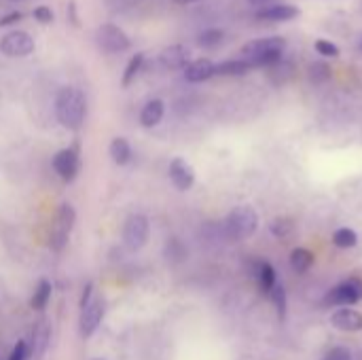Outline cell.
Masks as SVG:
<instances>
[{
	"label": "cell",
	"instance_id": "6da1fadb",
	"mask_svg": "<svg viewBox=\"0 0 362 360\" xmlns=\"http://www.w3.org/2000/svg\"><path fill=\"white\" fill-rule=\"evenodd\" d=\"M85 115H87V100H85L83 91H78L74 87H64L55 98V117H57L59 125L76 132V129H81Z\"/></svg>",
	"mask_w": 362,
	"mask_h": 360
},
{
	"label": "cell",
	"instance_id": "7a4b0ae2",
	"mask_svg": "<svg viewBox=\"0 0 362 360\" xmlns=\"http://www.w3.org/2000/svg\"><path fill=\"white\" fill-rule=\"evenodd\" d=\"M286 47V40L282 36H265L257 38L244 45L242 59H246L252 68H272L282 59V51Z\"/></svg>",
	"mask_w": 362,
	"mask_h": 360
},
{
	"label": "cell",
	"instance_id": "3957f363",
	"mask_svg": "<svg viewBox=\"0 0 362 360\" xmlns=\"http://www.w3.org/2000/svg\"><path fill=\"white\" fill-rule=\"evenodd\" d=\"M259 227V214L250 206L233 208L225 219V233L229 240H244L250 238Z\"/></svg>",
	"mask_w": 362,
	"mask_h": 360
},
{
	"label": "cell",
	"instance_id": "277c9868",
	"mask_svg": "<svg viewBox=\"0 0 362 360\" xmlns=\"http://www.w3.org/2000/svg\"><path fill=\"white\" fill-rule=\"evenodd\" d=\"M95 45L106 53H121L132 47V38L117 23H102L93 34Z\"/></svg>",
	"mask_w": 362,
	"mask_h": 360
},
{
	"label": "cell",
	"instance_id": "5b68a950",
	"mask_svg": "<svg viewBox=\"0 0 362 360\" xmlns=\"http://www.w3.org/2000/svg\"><path fill=\"white\" fill-rule=\"evenodd\" d=\"M74 221H76V212L70 204H62L57 214H55V223L51 227V233H49V246L51 250L59 252L66 244H68V238H70V231L74 227Z\"/></svg>",
	"mask_w": 362,
	"mask_h": 360
},
{
	"label": "cell",
	"instance_id": "8992f818",
	"mask_svg": "<svg viewBox=\"0 0 362 360\" xmlns=\"http://www.w3.org/2000/svg\"><path fill=\"white\" fill-rule=\"evenodd\" d=\"M148 219L144 214H132L127 216L125 225H123V244L129 252H138L140 248H144L146 240H148Z\"/></svg>",
	"mask_w": 362,
	"mask_h": 360
},
{
	"label": "cell",
	"instance_id": "52a82bcc",
	"mask_svg": "<svg viewBox=\"0 0 362 360\" xmlns=\"http://www.w3.org/2000/svg\"><path fill=\"white\" fill-rule=\"evenodd\" d=\"M362 301V280L361 278H348L344 280L341 284H337L335 289L329 291V295L325 297V303L327 306H354Z\"/></svg>",
	"mask_w": 362,
	"mask_h": 360
},
{
	"label": "cell",
	"instance_id": "ba28073f",
	"mask_svg": "<svg viewBox=\"0 0 362 360\" xmlns=\"http://www.w3.org/2000/svg\"><path fill=\"white\" fill-rule=\"evenodd\" d=\"M34 38L23 30H11L0 38V51L6 57H25L34 53Z\"/></svg>",
	"mask_w": 362,
	"mask_h": 360
},
{
	"label": "cell",
	"instance_id": "9c48e42d",
	"mask_svg": "<svg viewBox=\"0 0 362 360\" xmlns=\"http://www.w3.org/2000/svg\"><path fill=\"white\" fill-rule=\"evenodd\" d=\"M53 168L57 172V176L66 182H72L78 174L81 168V159H78V149L70 146V149H62L55 157H53Z\"/></svg>",
	"mask_w": 362,
	"mask_h": 360
},
{
	"label": "cell",
	"instance_id": "30bf717a",
	"mask_svg": "<svg viewBox=\"0 0 362 360\" xmlns=\"http://www.w3.org/2000/svg\"><path fill=\"white\" fill-rule=\"evenodd\" d=\"M104 312H106L104 299H91V303L85 310H81V335L85 339L95 333V329L104 318Z\"/></svg>",
	"mask_w": 362,
	"mask_h": 360
},
{
	"label": "cell",
	"instance_id": "8fae6325",
	"mask_svg": "<svg viewBox=\"0 0 362 360\" xmlns=\"http://www.w3.org/2000/svg\"><path fill=\"white\" fill-rule=\"evenodd\" d=\"M191 59V51L185 45H170L159 53V64L165 70H180L187 68Z\"/></svg>",
	"mask_w": 362,
	"mask_h": 360
},
{
	"label": "cell",
	"instance_id": "7c38bea8",
	"mask_svg": "<svg viewBox=\"0 0 362 360\" xmlns=\"http://www.w3.org/2000/svg\"><path fill=\"white\" fill-rule=\"evenodd\" d=\"M170 180L178 191H189L195 182V172L185 159H174L170 163Z\"/></svg>",
	"mask_w": 362,
	"mask_h": 360
},
{
	"label": "cell",
	"instance_id": "4fadbf2b",
	"mask_svg": "<svg viewBox=\"0 0 362 360\" xmlns=\"http://www.w3.org/2000/svg\"><path fill=\"white\" fill-rule=\"evenodd\" d=\"M331 323L335 329L344 333H358L362 331V314L352 308H341L331 316Z\"/></svg>",
	"mask_w": 362,
	"mask_h": 360
},
{
	"label": "cell",
	"instance_id": "5bb4252c",
	"mask_svg": "<svg viewBox=\"0 0 362 360\" xmlns=\"http://www.w3.org/2000/svg\"><path fill=\"white\" fill-rule=\"evenodd\" d=\"M216 74V64L208 57H199L189 62V66L185 68V79L189 83H204L208 79H212Z\"/></svg>",
	"mask_w": 362,
	"mask_h": 360
},
{
	"label": "cell",
	"instance_id": "9a60e30c",
	"mask_svg": "<svg viewBox=\"0 0 362 360\" xmlns=\"http://www.w3.org/2000/svg\"><path fill=\"white\" fill-rule=\"evenodd\" d=\"M250 276L257 278L261 293H265L269 297L272 289L276 286V269H274V265L267 263V261H252L250 263Z\"/></svg>",
	"mask_w": 362,
	"mask_h": 360
},
{
	"label": "cell",
	"instance_id": "2e32d148",
	"mask_svg": "<svg viewBox=\"0 0 362 360\" xmlns=\"http://www.w3.org/2000/svg\"><path fill=\"white\" fill-rule=\"evenodd\" d=\"M299 15V8L293 4H274V6H263L257 11V17L263 21H291Z\"/></svg>",
	"mask_w": 362,
	"mask_h": 360
},
{
	"label": "cell",
	"instance_id": "e0dca14e",
	"mask_svg": "<svg viewBox=\"0 0 362 360\" xmlns=\"http://www.w3.org/2000/svg\"><path fill=\"white\" fill-rule=\"evenodd\" d=\"M49 339H51V329H49V323L42 318L38 323V327L32 331V356L34 359H40L47 348H49Z\"/></svg>",
	"mask_w": 362,
	"mask_h": 360
},
{
	"label": "cell",
	"instance_id": "ac0fdd59",
	"mask_svg": "<svg viewBox=\"0 0 362 360\" xmlns=\"http://www.w3.org/2000/svg\"><path fill=\"white\" fill-rule=\"evenodd\" d=\"M163 112H165V106L161 100H151L144 104L142 112H140V123L142 127H155L161 119H163Z\"/></svg>",
	"mask_w": 362,
	"mask_h": 360
},
{
	"label": "cell",
	"instance_id": "d6986e66",
	"mask_svg": "<svg viewBox=\"0 0 362 360\" xmlns=\"http://www.w3.org/2000/svg\"><path fill=\"white\" fill-rule=\"evenodd\" d=\"M250 70H252V66L246 59H225V62L216 64V74H221V76H242Z\"/></svg>",
	"mask_w": 362,
	"mask_h": 360
},
{
	"label": "cell",
	"instance_id": "ffe728a7",
	"mask_svg": "<svg viewBox=\"0 0 362 360\" xmlns=\"http://www.w3.org/2000/svg\"><path fill=\"white\" fill-rule=\"evenodd\" d=\"M314 261H316V257H314V252H310L308 248H295V250L291 252V267H293L297 274L310 272V267L314 265Z\"/></svg>",
	"mask_w": 362,
	"mask_h": 360
},
{
	"label": "cell",
	"instance_id": "44dd1931",
	"mask_svg": "<svg viewBox=\"0 0 362 360\" xmlns=\"http://www.w3.org/2000/svg\"><path fill=\"white\" fill-rule=\"evenodd\" d=\"M108 153H110V157H112V161H115L117 166H125V163H129V159H132V146H129V142H127L125 138H115V140L110 142Z\"/></svg>",
	"mask_w": 362,
	"mask_h": 360
},
{
	"label": "cell",
	"instance_id": "7402d4cb",
	"mask_svg": "<svg viewBox=\"0 0 362 360\" xmlns=\"http://www.w3.org/2000/svg\"><path fill=\"white\" fill-rule=\"evenodd\" d=\"M269 231L278 238V240H286L295 233V221L288 216H278L269 223Z\"/></svg>",
	"mask_w": 362,
	"mask_h": 360
},
{
	"label": "cell",
	"instance_id": "603a6c76",
	"mask_svg": "<svg viewBox=\"0 0 362 360\" xmlns=\"http://www.w3.org/2000/svg\"><path fill=\"white\" fill-rule=\"evenodd\" d=\"M49 299H51V284L47 280H40L34 295H32V299H30V308L32 310H45Z\"/></svg>",
	"mask_w": 362,
	"mask_h": 360
},
{
	"label": "cell",
	"instance_id": "cb8c5ba5",
	"mask_svg": "<svg viewBox=\"0 0 362 360\" xmlns=\"http://www.w3.org/2000/svg\"><path fill=\"white\" fill-rule=\"evenodd\" d=\"M333 244L337 248H354L358 244V236L354 229H348V227H341L333 233Z\"/></svg>",
	"mask_w": 362,
	"mask_h": 360
},
{
	"label": "cell",
	"instance_id": "d4e9b609",
	"mask_svg": "<svg viewBox=\"0 0 362 360\" xmlns=\"http://www.w3.org/2000/svg\"><path fill=\"white\" fill-rule=\"evenodd\" d=\"M223 38H225V32H223V30H218V28H208V30H204V32L197 36V45H199V47H206V49H212V47L221 45Z\"/></svg>",
	"mask_w": 362,
	"mask_h": 360
},
{
	"label": "cell",
	"instance_id": "484cf974",
	"mask_svg": "<svg viewBox=\"0 0 362 360\" xmlns=\"http://www.w3.org/2000/svg\"><path fill=\"white\" fill-rule=\"evenodd\" d=\"M142 64H144V53H136V55L127 62L125 72H123V87H129V85L134 83V79L138 76Z\"/></svg>",
	"mask_w": 362,
	"mask_h": 360
},
{
	"label": "cell",
	"instance_id": "4316f807",
	"mask_svg": "<svg viewBox=\"0 0 362 360\" xmlns=\"http://www.w3.org/2000/svg\"><path fill=\"white\" fill-rule=\"evenodd\" d=\"M269 299H272V301H274V306H276L278 318H280V320H284V318H286V306H288L284 286L276 282V286H274V289H272V293H269Z\"/></svg>",
	"mask_w": 362,
	"mask_h": 360
},
{
	"label": "cell",
	"instance_id": "83f0119b",
	"mask_svg": "<svg viewBox=\"0 0 362 360\" xmlns=\"http://www.w3.org/2000/svg\"><path fill=\"white\" fill-rule=\"evenodd\" d=\"M165 257H168V261H174V263L185 261V257H187V248L182 246V242H180V240L172 238V240L168 242V246H165Z\"/></svg>",
	"mask_w": 362,
	"mask_h": 360
},
{
	"label": "cell",
	"instance_id": "f1b7e54d",
	"mask_svg": "<svg viewBox=\"0 0 362 360\" xmlns=\"http://www.w3.org/2000/svg\"><path fill=\"white\" fill-rule=\"evenodd\" d=\"M327 79H331V68L325 62H316L310 66V81L312 83H325Z\"/></svg>",
	"mask_w": 362,
	"mask_h": 360
},
{
	"label": "cell",
	"instance_id": "f546056e",
	"mask_svg": "<svg viewBox=\"0 0 362 360\" xmlns=\"http://www.w3.org/2000/svg\"><path fill=\"white\" fill-rule=\"evenodd\" d=\"M314 47H316V51H318L322 57H337V55H339V47H337L335 42H331V40L318 38V40L314 42Z\"/></svg>",
	"mask_w": 362,
	"mask_h": 360
},
{
	"label": "cell",
	"instance_id": "4dcf8cb0",
	"mask_svg": "<svg viewBox=\"0 0 362 360\" xmlns=\"http://www.w3.org/2000/svg\"><path fill=\"white\" fill-rule=\"evenodd\" d=\"M32 15H34V19L40 21V23H51V21H53V11H51L49 6H36V8L32 11Z\"/></svg>",
	"mask_w": 362,
	"mask_h": 360
},
{
	"label": "cell",
	"instance_id": "1f68e13d",
	"mask_svg": "<svg viewBox=\"0 0 362 360\" xmlns=\"http://www.w3.org/2000/svg\"><path fill=\"white\" fill-rule=\"evenodd\" d=\"M325 360H352V352L348 348H344V346H337L325 356Z\"/></svg>",
	"mask_w": 362,
	"mask_h": 360
},
{
	"label": "cell",
	"instance_id": "d6a6232c",
	"mask_svg": "<svg viewBox=\"0 0 362 360\" xmlns=\"http://www.w3.org/2000/svg\"><path fill=\"white\" fill-rule=\"evenodd\" d=\"M25 359H28V346H25V342H19V344L13 348V352H11L8 360H25Z\"/></svg>",
	"mask_w": 362,
	"mask_h": 360
},
{
	"label": "cell",
	"instance_id": "836d02e7",
	"mask_svg": "<svg viewBox=\"0 0 362 360\" xmlns=\"http://www.w3.org/2000/svg\"><path fill=\"white\" fill-rule=\"evenodd\" d=\"M91 295H93V284L87 282L85 289H83V297H81V310H85L91 303Z\"/></svg>",
	"mask_w": 362,
	"mask_h": 360
},
{
	"label": "cell",
	"instance_id": "e575fe53",
	"mask_svg": "<svg viewBox=\"0 0 362 360\" xmlns=\"http://www.w3.org/2000/svg\"><path fill=\"white\" fill-rule=\"evenodd\" d=\"M19 19H21V13L15 11V13H11V15H6V17L0 19V25H11V23H17Z\"/></svg>",
	"mask_w": 362,
	"mask_h": 360
},
{
	"label": "cell",
	"instance_id": "d590c367",
	"mask_svg": "<svg viewBox=\"0 0 362 360\" xmlns=\"http://www.w3.org/2000/svg\"><path fill=\"white\" fill-rule=\"evenodd\" d=\"M248 2H250L252 6H261V8H263V6H265V4H269L272 0H248Z\"/></svg>",
	"mask_w": 362,
	"mask_h": 360
},
{
	"label": "cell",
	"instance_id": "8d00e7d4",
	"mask_svg": "<svg viewBox=\"0 0 362 360\" xmlns=\"http://www.w3.org/2000/svg\"><path fill=\"white\" fill-rule=\"evenodd\" d=\"M176 4H182V6H187V4H197V2H204V0H174Z\"/></svg>",
	"mask_w": 362,
	"mask_h": 360
}]
</instances>
